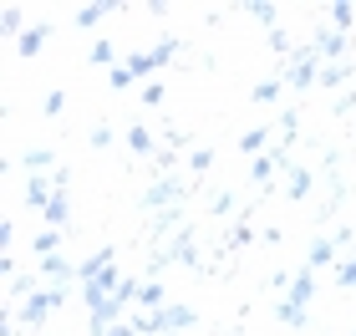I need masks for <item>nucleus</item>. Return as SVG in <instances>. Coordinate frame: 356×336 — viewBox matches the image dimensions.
<instances>
[{"instance_id": "nucleus-6", "label": "nucleus", "mask_w": 356, "mask_h": 336, "mask_svg": "<svg viewBox=\"0 0 356 336\" xmlns=\"http://www.w3.org/2000/svg\"><path fill=\"white\" fill-rule=\"evenodd\" d=\"M336 255H341L336 239H311V250H305V270H326V265H336Z\"/></svg>"}, {"instance_id": "nucleus-21", "label": "nucleus", "mask_w": 356, "mask_h": 336, "mask_svg": "<svg viewBox=\"0 0 356 336\" xmlns=\"http://www.w3.org/2000/svg\"><path fill=\"white\" fill-rule=\"evenodd\" d=\"M26 168H31V173H46V168H51V173H56V153H51V148H31V153H26Z\"/></svg>"}, {"instance_id": "nucleus-10", "label": "nucleus", "mask_w": 356, "mask_h": 336, "mask_svg": "<svg viewBox=\"0 0 356 336\" xmlns=\"http://www.w3.org/2000/svg\"><path fill=\"white\" fill-rule=\"evenodd\" d=\"M138 306L148 311V316H158V311H168V291H163V280H148V285H143Z\"/></svg>"}, {"instance_id": "nucleus-7", "label": "nucleus", "mask_w": 356, "mask_h": 336, "mask_svg": "<svg viewBox=\"0 0 356 336\" xmlns=\"http://www.w3.org/2000/svg\"><path fill=\"white\" fill-rule=\"evenodd\" d=\"M36 270H41V275H46V280H51V285H67V280L76 275V265L67 260V255H46V260H41Z\"/></svg>"}, {"instance_id": "nucleus-16", "label": "nucleus", "mask_w": 356, "mask_h": 336, "mask_svg": "<svg viewBox=\"0 0 356 336\" xmlns=\"http://www.w3.org/2000/svg\"><path fill=\"white\" fill-rule=\"evenodd\" d=\"M127 148H133L138 158H148V153L158 148V143H153V133H148V127L138 122V127H127Z\"/></svg>"}, {"instance_id": "nucleus-35", "label": "nucleus", "mask_w": 356, "mask_h": 336, "mask_svg": "<svg viewBox=\"0 0 356 336\" xmlns=\"http://www.w3.org/2000/svg\"><path fill=\"white\" fill-rule=\"evenodd\" d=\"M158 102H163V82H148L143 87V107H158Z\"/></svg>"}, {"instance_id": "nucleus-22", "label": "nucleus", "mask_w": 356, "mask_h": 336, "mask_svg": "<svg viewBox=\"0 0 356 336\" xmlns=\"http://www.w3.org/2000/svg\"><path fill=\"white\" fill-rule=\"evenodd\" d=\"M178 219H184V209H178V204H173V209H158V219L148 224V234H153V239H158V234H168Z\"/></svg>"}, {"instance_id": "nucleus-38", "label": "nucleus", "mask_w": 356, "mask_h": 336, "mask_svg": "<svg viewBox=\"0 0 356 336\" xmlns=\"http://www.w3.org/2000/svg\"><path fill=\"white\" fill-rule=\"evenodd\" d=\"M270 46H275V51H280V56L290 51V36H285V31H280V26H275V31H270Z\"/></svg>"}, {"instance_id": "nucleus-36", "label": "nucleus", "mask_w": 356, "mask_h": 336, "mask_svg": "<svg viewBox=\"0 0 356 336\" xmlns=\"http://www.w3.org/2000/svg\"><path fill=\"white\" fill-rule=\"evenodd\" d=\"M92 61H97V67H107V61H112V41H92Z\"/></svg>"}, {"instance_id": "nucleus-34", "label": "nucleus", "mask_w": 356, "mask_h": 336, "mask_svg": "<svg viewBox=\"0 0 356 336\" xmlns=\"http://www.w3.org/2000/svg\"><path fill=\"white\" fill-rule=\"evenodd\" d=\"M92 148H112V127H107V122L92 127Z\"/></svg>"}, {"instance_id": "nucleus-18", "label": "nucleus", "mask_w": 356, "mask_h": 336, "mask_svg": "<svg viewBox=\"0 0 356 336\" xmlns=\"http://www.w3.org/2000/svg\"><path fill=\"white\" fill-rule=\"evenodd\" d=\"M285 301H296V306H311L316 301V280H311V270H305V275H296V285H290V296Z\"/></svg>"}, {"instance_id": "nucleus-41", "label": "nucleus", "mask_w": 356, "mask_h": 336, "mask_svg": "<svg viewBox=\"0 0 356 336\" xmlns=\"http://www.w3.org/2000/svg\"><path fill=\"white\" fill-rule=\"evenodd\" d=\"M102 336H138V331H133V321H118V326H112V331H102Z\"/></svg>"}, {"instance_id": "nucleus-39", "label": "nucleus", "mask_w": 356, "mask_h": 336, "mask_svg": "<svg viewBox=\"0 0 356 336\" xmlns=\"http://www.w3.org/2000/svg\"><path fill=\"white\" fill-rule=\"evenodd\" d=\"M270 285H275V291H285V296H290V285H296V280H290L285 270H275V275H270Z\"/></svg>"}, {"instance_id": "nucleus-12", "label": "nucleus", "mask_w": 356, "mask_h": 336, "mask_svg": "<svg viewBox=\"0 0 356 336\" xmlns=\"http://www.w3.org/2000/svg\"><path fill=\"white\" fill-rule=\"evenodd\" d=\"M326 15H331V31H341V36H346V31L356 26V6H346V0H336V6H326Z\"/></svg>"}, {"instance_id": "nucleus-30", "label": "nucleus", "mask_w": 356, "mask_h": 336, "mask_svg": "<svg viewBox=\"0 0 356 336\" xmlns=\"http://www.w3.org/2000/svg\"><path fill=\"white\" fill-rule=\"evenodd\" d=\"M107 82H112V92H127V87L138 82V77L127 72V67H112V72H107Z\"/></svg>"}, {"instance_id": "nucleus-2", "label": "nucleus", "mask_w": 356, "mask_h": 336, "mask_svg": "<svg viewBox=\"0 0 356 336\" xmlns=\"http://www.w3.org/2000/svg\"><path fill=\"white\" fill-rule=\"evenodd\" d=\"M178 199H184V184H173V179H153L143 189V209H173Z\"/></svg>"}, {"instance_id": "nucleus-42", "label": "nucleus", "mask_w": 356, "mask_h": 336, "mask_svg": "<svg viewBox=\"0 0 356 336\" xmlns=\"http://www.w3.org/2000/svg\"><path fill=\"white\" fill-rule=\"evenodd\" d=\"M0 336H21V326H15L10 316H6V321H0Z\"/></svg>"}, {"instance_id": "nucleus-29", "label": "nucleus", "mask_w": 356, "mask_h": 336, "mask_svg": "<svg viewBox=\"0 0 356 336\" xmlns=\"http://www.w3.org/2000/svg\"><path fill=\"white\" fill-rule=\"evenodd\" d=\"M250 239H254V230H250L245 219H239L234 230H229V239H224V245H229V250H239V245H250Z\"/></svg>"}, {"instance_id": "nucleus-37", "label": "nucleus", "mask_w": 356, "mask_h": 336, "mask_svg": "<svg viewBox=\"0 0 356 336\" xmlns=\"http://www.w3.org/2000/svg\"><path fill=\"white\" fill-rule=\"evenodd\" d=\"M275 97H280V82H260L254 87V102H275Z\"/></svg>"}, {"instance_id": "nucleus-4", "label": "nucleus", "mask_w": 356, "mask_h": 336, "mask_svg": "<svg viewBox=\"0 0 356 336\" xmlns=\"http://www.w3.org/2000/svg\"><path fill=\"white\" fill-rule=\"evenodd\" d=\"M311 51H316V56H326L331 67H336V61H341V51H346V36H341V31H316Z\"/></svg>"}, {"instance_id": "nucleus-25", "label": "nucleus", "mask_w": 356, "mask_h": 336, "mask_svg": "<svg viewBox=\"0 0 356 336\" xmlns=\"http://www.w3.org/2000/svg\"><path fill=\"white\" fill-rule=\"evenodd\" d=\"M0 31H6V36H15V41L26 36V31H21V6H6V10H0Z\"/></svg>"}, {"instance_id": "nucleus-13", "label": "nucleus", "mask_w": 356, "mask_h": 336, "mask_svg": "<svg viewBox=\"0 0 356 336\" xmlns=\"http://www.w3.org/2000/svg\"><path fill=\"white\" fill-rule=\"evenodd\" d=\"M46 36H51V26H31V31H26V36H21V41H15V51H21V56H36V51H41V46H46Z\"/></svg>"}, {"instance_id": "nucleus-32", "label": "nucleus", "mask_w": 356, "mask_h": 336, "mask_svg": "<svg viewBox=\"0 0 356 336\" xmlns=\"http://www.w3.org/2000/svg\"><path fill=\"white\" fill-rule=\"evenodd\" d=\"M61 107H67V92H46V102H41L46 118H61Z\"/></svg>"}, {"instance_id": "nucleus-3", "label": "nucleus", "mask_w": 356, "mask_h": 336, "mask_svg": "<svg viewBox=\"0 0 356 336\" xmlns=\"http://www.w3.org/2000/svg\"><path fill=\"white\" fill-rule=\"evenodd\" d=\"M51 311H56V296H51V291H36V296H31V301H26V306L15 311V316H21V326L41 331V326H46V316H51Z\"/></svg>"}, {"instance_id": "nucleus-8", "label": "nucleus", "mask_w": 356, "mask_h": 336, "mask_svg": "<svg viewBox=\"0 0 356 336\" xmlns=\"http://www.w3.org/2000/svg\"><path fill=\"white\" fill-rule=\"evenodd\" d=\"M118 10V0H92V6H76V31H92L102 15Z\"/></svg>"}, {"instance_id": "nucleus-27", "label": "nucleus", "mask_w": 356, "mask_h": 336, "mask_svg": "<svg viewBox=\"0 0 356 336\" xmlns=\"http://www.w3.org/2000/svg\"><path fill=\"white\" fill-rule=\"evenodd\" d=\"M250 179H254V184L275 179V158H270V153H260V158H254V163H250Z\"/></svg>"}, {"instance_id": "nucleus-14", "label": "nucleus", "mask_w": 356, "mask_h": 336, "mask_svg": "<svg viewBox=\"0 0 356 336\" xmlns=\"http://www.w3.org/2000/svg\"><path fill=\"white\" fill-rule=\"evenodd\" d=\"M275 321H285V326H305V321H311V311H305V306H296V301H280V306H275Z\"/></svg>"}, {"instance_id": "nucleus-17", "label": "nucleus", "mask_w": 356, "mask_h": 336, "mask_svg": "<svg viewBox=\"0 0 356 336\" xmlns=\"http://www.w3.org/2000/svg\"><path fill=\"white\" fill-rule=\"evenodd\" d=\"M311 189H316V173H311V168H296V173H290V184H285V194H290V199H305Z\"/></svg>"}, {"instance_id": "nucleus-19", "label": "nucleus", "mask_w": 356, "mask_h": 336, "mask_svg": "<svg viewBox=\"0 0 356 336\" xmlns=\"http://www.w3.org/2000/svg\"><path fill=\"white\" fill-rule=\"evenodd\" d=\"M168 250H173V260H184L188 270H199V255H193V234H188V230H184V234H178V239H173V245H168Z\"/></svg>"}, {"instance_id": "nucleus-23", "label": "nucleus", "mask_w": 356, "mask_h": 336, "mask_svg": "<svg viewBox=\"0 0 356 336\" xmlns=\"http://www.w3.org/2000/svg\"><path fill=\"white\" fill-rule=\"evenodd\" d=\"M46 255H61V230H41L36 234V260H46Z\"/></svg>"}, {"instance_id": "nucleus-28", "label": "nucleus", "mask_w": 356, "mask_h": 336, "mask_svg": "<svg viewBox=\"0 0 356 336\" xmlns=\"http://www.w3.org/2000/svg\"><path fill=\"white\" fill-rule=\"evenodd\" d=\"M188 168L193 173H209V168H214V148H193L188 153Z\"/></svg>"}, {"instance_id": "nucleus-9", "label": "nucleus", "mask_w": 356, "mask_h": 336, "mask_svg": "<svg viewBox=\"0 0 356 336\" xmlns=\"http://www.w3.org/2000/svg\"><path fill=\"white\" fill-rule=\"evenodd\" d=\"M112 255H118L112 245H107V250H97V255H87V260L76 265V280H82V285H87V280H97V275H102V270L112 265Z\"/></svg>"}, {"instance_id": "nucleus-20", "label": "nucleus", "mask_w": 356, "mask_h": 336, "mask_svg": "<svg viewBox=\"0 0 356 336\" xmlns=\"http://www.w3.org/2000/svg\"><path fill=\"white\" fill-rule=\"evenodd\" d=\"M270 143V127H250L245 138H239V153H250V158H260V148Z\"/></svg>"}, {"instance_id": "nucleus-24", "label": "nucleus", "mask_w": 356, "mask_h": 336, "mask_svg": "<svg viewBox=\"0 0 356 336\" xmlns=\"http://www.w3.org/2000/svg\"><path fill=\"white\" fill-rule=\"evenodd\" d=\"M127 72H133L138 82H143V77H153V72H158V61H153V51H138V56H127Z\"/></svg>"}, {"instance_id": "nucleus-33", "label": "nucleus", "mask_w": 356, "mask_h": 336, "mask_svg": "<svg viewBox=\"0 0 356 336\" xmlns=\"http://www.w3.org/2000/svg\"><path fill=\"white\" fill-rule=\"evenodd\" d=\"M0 275H6V280H15V275H21V260H15V255L6 250V255H0Z\"/></svg>"}, {"instance_id": "nucleus-31", "label": "nucleus", "mask_w": 356, "mask_h": 336, "mask_svg": "<svg viewBox=\"0 0 356 336\" xmlns=\"http://www.w3.org/2000/svg\"><path fill=\"white\" fill-rule=\"evenodd\" d=\"M336 285H341V291H351V285H356V255H351V260H341V270H336Z\"/></svg>"}, {"instance_id": "nucleus-26", "label": "nucleus", "mask_w": 356, "mask_h": 336, "mask_svg": "<svg viewBox=\"0 0 356 336\" xmlns=\"http://www.w3.org/2000/svg\"><path fill=\"white\" fill-rule=\"evenodd\" d=\"M351 77V61H336V67H321V87H341Z\"/></svg>"}, {"instance_id": "nucleus-11", "label": "nucleus", "mask_w": 356, "mask_h": 336, "mask_svg": "<svg viewBox=\"0 0 356 336\" xmlns=\"http://www.w3.org/2000/svg\"><path fill=\"white\" fill-rule=\"evenodd\" d=\"M46 224H51V230H61V224L72 219V199H67V189H56V199L46 204V214H41Z\"/></svg>"}, {"instance_id": "nucleus-15", "label": "nucleus", "mask_w": 356, "mask_h": 336, "mask_svg": "<svg viewBox=\"0 0 356 336\" xmlns=\"http://www.w3.org/2000/svg\"><path fill=\"white\" fill-rule=\"evenodd\" d=\"M239 10H250L265 31H275V21H280V6H270V0H250V6H239Z\"/></svg>"}, {"instance_id": "nucleus-5", "label": "nucleus", "mask_w": 356, "mask_h": 336, "mask_svg": "<svg viewBox=\"0 0 356 336\" xmlns=\"http://www.w3.org/2000/svg\"><path fill=\"white\" fill-rule=\"evenodd\" d=\"M51 199H56V184H51V179H41V173H31V184H26V204H31L36 214H46V204H51Z\"/></svg>"}, {"instance_id": "nucleus-40", "label": "nucleus", "mask_w": 356, "mask_h": 336, "mask_svg": "<svg viewBox=\"0 0 356 336\" xmlns=\"http://www.w3.org/2000/svg\"><path fill=\"white\" fill-rule=\"evenodd\" d=\"M336 112H341V118H346V112H356V92H346V97L336 102Z\"/></svg>"}, {"instance_id": "nucleus-1", "label": "nucleus", "mask_w": 356, "mask_h": 336, "mask_svg": "<svg viewBox=\"0 0 356 336\" xmlns=\"http://www.w3.org/2000/svg\"><path fill=\"white\" fill-rule=\"evenodd\" d=\"M193 321H199V311H193V306H168V311L153 316V336H178V331H188Z\"/></svg>"}]
</instances>
